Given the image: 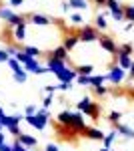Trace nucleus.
Here are the masks:
<instances>
[{
	"instance_id": "cd10ccee",
	"label": "nucleus",
	"mask_w": 134,
	"mask_h": 151,
	"mask_svg": "<svg viewBox=\"0 0 134 151\" xmlns=\"http://www.w3.org/2000/svg\"><path fill=\"white\" fill-rule=\"evenodd\" d=\"M78 75H92V65H78V67H74Z\"/></svg>"
},
{
	"instance_id": "9b49d317",
	"label": "nucleus",
	"mask_w": 134,
	"mask_h": 151,
	"mask_svg": "<svg viewBox=\"0 0 134 151\" xmlns=\"http://www.w3.org/2000/svg\"><path fill=\"white\" fill-rule=\"evenodd\" d=\"M16 139L22 143L24 147H28V149H32V147H36L38 145V141H36V137H32V135H28V133H20Z\"/></svg>"
},
{
	"instance_id": "79ce46f5",
	"label": "nucleus",
	"mask_w": 134,
	"mask_h": 151,
	"mask_svg": "<svg viewBox=\"0 0 134 151\" xmlns=\"http://www.w3.org/2000/svg\"><path fill=\"white\" fill-rule=\"evenodd\" d=\"M44 151H60V147H58L56 143H48V145L44 147Z\"/></svg>"
},
{
	"instance_id": "ddd939ff",
	"label": "nucleus",
	"mask_w": 134,
	"mask_h": 151,
	"mask_svg": "<svg viewBox=\"0 0 134 151\" xmlns=\"http://www.w3.org/2000/svg\"><path fill=\"white\" fill-rule=\"evenodd\" d=\"M14 40L16 42H24V38H26V22H22V24H18V26H14Z\"/></svg>"
},
{
	"instance_id": "4c0bfd02",
	"label": "nucleus",
	"mask_w": 134,
	"mask_h": 151,
	"mask_svg": "<svg viewBox=\"0 0 134 151\" xmlns=\"http://www.w3.org/2000/svg\"><path fill=\"white\" fill-rule=\"evenodd\" d=\"M12 151H28V147H24L22 143H20V141L16 139L14 143H12Z\"/></svg>"
},
{
	"instance_id": "58836bf2",
	"label": "nucleus",
	"mask_w": 134,
	"mask_h": 151,
	"mask_svg": "<svg viewBox=\"0 0 134 151\" xmlns=\"http://www.w3.org/2000/svg\"><path fill=\"white\" fill-rule=\"evenodd\" d=\"M8 58H10L8 50L6 48H0V63H8Z\"/></svg>"
},
{
	"instance_id": "f03ea898",
	"label": "nucleus",
	"mask_w": 134,
	"mask_h": 151,
	"mask_svg": "<svg viewBox=\"0 0 134 151\" xmlns=\"http://www.w3.org/2000/svg\"><path fill=\"white\" fill-rule=\"evenodd\" d=\"M48 119H50V111L42 107V109H38L34 115H24V121L30 125V127L38 129V131H44L46 129V123H48Z\"/></svg>"
},
{
	"instance_id": "8fccbe9b",
	"label": "nucleus",
	"mask_w": 134,
	"mask_h": 151,
	"mask_svg": "<svg viewBox=\"0 0 134 151\" xmlns=\"http://www.w3.org/2000/svg\"><path fill=\"white\" fill-rule=\"evenodd\" d=\"M6 143V137H4V133H0V145H4Z\"/></svg>"
},
{
	"instance_id": "473e14b6",
	"label": "nucleus",
	"mask_w": 134,
	"mask_h": 151,
	"mask_svg": "<svg viewBox=\"0 0 134 151\" xmlns=\"http://www.w3.org/2000/svg\"><path fill=\"white\" fill-rule=\"evenodd\" d=\"M90 79H92V75H78L76 77V83L82 85V87H86V85H90Z\"/></svg>"
},
{
	"instance_id": "4be33fe9",
	"label": "nucleus",
	"mask_w": 134,
	"mask_h": 151,
	"mask_svg": "<svg viewBox=\"0 0 134 151\" xmlns=\"http://www.w3.org/2000/svg\"><path fill=\"white\" fill-rule=\"evenodd\" d=\"M94 26H96L98 30H106V28H108V22H106L104 14H96V20H94Z\"/></svg>"
},
{
	"instance_id": "6e6d98bb",
	"label": "nucleus",
	"mask_w": 134,
	"mask_h": 151,
	"mask_svg": "<svg viewBox=\"0 0 134 151\" xmlns=\"http://www.w3.org/2000/svg\"><path fill=\"white\" fill-rule=\"evenodd\" d=\"M132 99H134V95H132Z\"/></svg>"
},
{
	"instance_id": "f704fd0d",
	"label": "nucleus",
	"mask_w": 134,
	"mask_h": 151,
	"mask_svg": "<svg viewBox=\"0 0 134 151\" xmlns=\"http://www.w3.org/2000/svg\"><path fill=\"white\" fill-rule=\"evenodd\" d=\"M90 103H92V101H90V97H84V99H80V101H78V105H76V109H78L80 113H82V111H84V109H86V107H88Z\"/></svg>"
},
{
	"instance_id": "5fc2aeb1",
	"label": "nucleus",
	"mask_w": 134,
	"mask_h": 151,
	"mask_svg": "<svg viewBox=\"0 0 134 151\" xmlns=\"http://www.w3.org/2000/svg\"><path fill=\"white\" fill-rule=\"evenodd\" d=\"M0 111H2V107H0Z\"/></svg>"
},
{
	"instance_id": "b1692460",
	"label": "nucleus",
	"mask_w": 134,
	"mask_h": 151,
	"mask_svg": "<svg viewBox=\"0 0 134 151\" xmlns=\"http://www.w3.org/2000/svg\"><path fill=\"white\" fill-rule=\"evenodd\" d=\"M14 81L20 83V85H24V83L28 81V70L22 69V70H18V73H14Z\"/></svg>"
},
{
	"instance_id": "a18cd8bd",
	"label": "nucleus",
	"mask_w": 134,
	"mask_h": 151,
	"mask_svg": "<svg viewBox=\"0 0 134 151\" xmlns=\"http://www.w3.org/2000/svg\"><path fill=\"white\" fill-rule=\"evenodd\" d=\"M0 151H12V145L4 143V145H0Z\"/></svg>"
},
{
	"instance_id": "37998d69",
	"label": "nucleus",
	"mask_w": 134,
	"mask_h": 151,
	"mask_svg": "<svg viewBox=\"0 0 134 151\" xmlns=\"http://www.w3.org/2000/svg\"><path fill=\"white\" fill-rule=\"evenodd\" d=\"M8 4L16 8V6H22V4H24V0H8Z\"/></svg>"
},
{
	"instance_id": "aec40b11",
	"label": "nucleus",
	"mask_w": 134,
	"mask_h": 151,
	"mask_svg": "<svg viewBox=\"0 0 134 151\" xmlns=\"http://www.w3.org/2000/svg\"><path fill=\"white\" fill-rule=\"evenodd\" d=\"M116 135H118V131L116 129H112L108 135H104V139H102V147H108V149H112V143H114V139H116Z\"/></svg>"
},
{
	"instance_id": "c9c22d12",
	"label": "nucleus",
	"mask_w": 134,
	"mask_h": 151,
	"mask_svg": "<svg viewBox=\"0 0 134 151\" xmlns=\"http://www.w3.org/2000/svg\"><path fill=\"white\" fill-rule=\"evenodd\" d=\"M94 89V95H98V97H104V95L108 93V89L104 87V85H100V87H92Z\"/></svg>"
},
{
	"instance_id": "dca6fc26",
	"label": "nucleus",
	"mask_w": 134,
	"mask_h": 151,
	"mask_svg": "<svg viewBox=\"0 0 134 151\" xmlns=\"http://www.w3.org/2000/svg\"><path fill=\"white\" fill-rule=\"evenodd\" d=\"M82 113H86V117H90V119H98V117H100V105L98 103H90Z\"/></svg>"
},
{
	"instance_id": "7ed1b4c3",
	"label": "nucleus",
	"mask_w": 134,
	"mask_h": 151,
	"mask_svg": "<svg viewBox=\"0 0 134 151\" xmlns=\"http://www.w3.org/2000/svg\"><path fill=\"white\" fill-rule=\"evenodd\" d=\"M78 38L80 42H94V40H98L100 38V30L96 28V26H90V24H84L82 28H80L78 32Z\"/></svg>"
},
{
	"instance_id": "bb28decb",
	"label": "nucleus",
	"mask_w": 134,
	"mask_h": 151,
	"mask_svg": "<svg viewBox=\"0 0 134 151\" xmlns=\"http://www.w3.org/2000/svg\"><path fill=\"white\" fill-rule=\"evenodd\" d=\"M118 52H122V55H128V57H132L134 55V47L130 42H124L122 47H118Z\"/></svg>"
},
{
	"instance_id": "a19ab883",
	"label": "nucleus",
	"mask_w": 134,
	"mask_h": 151,
	"mask_svg": "<svg viewBox=\"0 0 134 151\" xmlns=\"http://www.w3.org/2000/svg\"><path fill=\"white\" fill-rule=\"evenodd\" d=\"M6 50H8V55H10V57H16V52H18V50H22V48H18V47H14V45H12V47H8Z\"/></svg>"
},
{
	"instance_id": "a878e982",
	"label": "nucleus",
	"mask_w": 134,
	"mask_h": 151,
	"mask_svg": "<svg viewBox=\"0 0 134 151\" xmlns=\"http://www.w3.org/2000/svg\"><path fill=\"white\" fill-rule=\"evenodd\" d=\"M22 22H26V16H22V14H14V16L10 18V22H8V26L14 28V26H18V24H22Z\"/></svg>"
},
{
	"instance_id": "20e7f679",
	"label": "nucleus",
	"mask_w": 134,
	"mask_h": 151,
	"mask_svg": "<svg viewBox=\"0 0 134 151\" xmlns=\"http://www.w3.org/2000/svg\"><path fill=\"white\" fill-rule=\"evenodd\" d=\"M20 121H22V115H6V121H4V129H8V133L18 137L22 131H20Z\"/></svg>"
},
{
	"instance_id": "603ef678",
	"label": "nucleus",
	"mask_w": 134,
	"mask_h": 151,
	"mask_svg": "<svg viewBox=\"0 0 134 151\" xmlns=\"http://www.w3.org/2000/svg\"><path fill=\"white\" fill-rule=\"evenodd\" d=\"M2 131H4V125H2V123H0V133H2Z\"/></svg>"
},
{
	"instance_id": "6e6552de",
	"label": "nucleus",
	"mask_w": 134,
	"mask_h": 151,
	"mask_svg": "<svg viewBox=\"0 0 134 151\" xmlns=\"http://www.w3.org/2000/svg\"><path fill=\"white\" fill-rule=\"evenodd\" d=\"M76 77H78V73H76V69H74V67H66L64 70H60V73L56 75L58 83H70V85L76 81Z\"/></svg>"
},
{
	"instance_id": "412c9836",
	"label": "nucleus",
	"mask_w": 134,
	"mask_h": 151,
	"mask_svg": "<svg viewBox=\"0 0 134 151\" xmlns=\"http://www.w3.org/2000/svg\"><path fill=\"white\" fill-rule=\"evenodd\" d=\"M6 65H8V67L12 69V73H18V70H22V69H24V67H22V63H20V60H18L16 57H10Z\"/></svg>"
},
{
	"instance_id": "3c124183",
	"label": "nucleus",
	"mask_w": 134,
	"mask_h": 151,
	"mask_svg": "<svg viewBox=\"0 0 134 151\" xmlns=\"http://www.w3.org/2000/svg\"><path fill=\"white\" fill-rule=\"evenodd\" d=\"M100 151H112V149H108V147H100Z\"/></svg>"
},
{
	"instance_id": "2f4dec72",
	"label": "nucleus",
	"mask_w": 134,
	"mask_h": 151,
	"mask_svg": "<svg viewBox=\"0 0 134 151\" xmlns=\"http://www.w3.org/2000/svg\"><path fill=\"white\" fill-rule=\"evenodd\" d=\"M106 6H108V10H110V12H116V10H120V8H122L118 0H106Z\"/></svg>"
},
{
	"instance_id": "5701e85b",
	"label": "nucleus",
	"mask_w": 134,
	"mask_h": 151,
	"mask_svg": "<svg viewBox=\"0 0 134 151\" xmlns=\"http://www.w3.org/2000/svg\"><path fill=\"white\" fill-rule=\"evenodd\" d=\"M106 83V75H92V79H90V87H100Z\"/></svg>"
},
{
	"instance_id": "ea45409f",
	"label": "nucleus",
	"mask_w": 134,
	"mask_h": 151,
	"mask_svg": "<svg viewBox=\"0 0 134 151\" xmlns=\"http://www.w3.org/2000/svg\"><path fill=\"white\" fill-rule=\"evenodd\" d=\"M36 111H38V107H36V105H28V107L24 109V113H26V115H34Z\"/></svg>"
},
{
	"instance_id": "423d86ee",
	"label": "nucleus",
	"mask_w": 134,
	"mask_h": 151,
	"mask_svg": "<svg viewBox=\"0 0 134 151\" xmlns=\"http://www.w3.org/2000/svg\"><path fill=\"white\" fill-rule=\"evenodd\" d=\"M98 45H100L102 50H106V52L112 55V57H116V55H118V45L114 42V38H112V36L102 35L100 38H98Z\"/></svg>"
},
{
	"instance_id": "393cba45",
	"label": "nucleus",
	"mask_w": 134,
	"mask_h": 151,
	"mask_svg": "<svg viewBox=\"0 0 134 151\" xmlns=\"http://www.w3.org/2000/svg\"><path fill=\"white\" fill-rule=\"evenodd\" d=\"M16 12H12L10 8H6V6H0V18L2 20H6V22H10V18L14 16Z\"/></svg>"
},
{
	"instance_id": "c756f323",
	"label": "nucleus",
	"mask_w": 134,
	"mask_h": 151,
	"mask_svg": "<svg viewBox=\"0 0 134 151\" xmlns=\"http://www.w3.org/2000/svg\"><path fill=\"white\" fill-rule=\"evenodd\" d=\"M120 119H122V113H120V111H110V113H108V121L114 123V125L120 123Z\"/></svg>"
},
{
	"instance_id": "1a4fd4ad",
	"label": "nucleus",
	"mask_w": 134,
	"mask_h": 151,
	"mask_svg": "<svg viewBox=\"0 0 134 151\" xmlns=\"http://www.w3.org/2000/svg\"><path fill=\"white\" fill-rule=\"evenodd\" d=\"M82 135H84L86 139H94V141H102L104 139V133H102V129H98V127H86Z\"/></svg>"
},
{
	"instance_id": "f8f14e48",
	"label": "nucleus",
	"mask_w": 134,
	"mask_h": 151,
	"mask_svg": "<svg viewBox=\"0 0 134 151\" xmlns=\"http://www.w3.org/2000/svg\"><path fill=\"white\" fill-rule=\"evenodd\" d=\"M132 60H134V58H132V57H128V55H122V52H118V55H116V65H118L120 69H124V70L130 69Z\"/></svg>"
},
{
	"instance_id": "2eb2a0df",
	"label": "nucleus",
	"mask_w": 134,
	"mask_h": 151,
	"mask_svg": "<svg viewBox=\"0 0 134 151\" xmlns=\"http://www.w3.org/2000/svg\"><path fill=\"white\" fill-rule=\"evenodd\" d=\"M48 57H54V58H60V60H68V50L62 45L60 47H54L50 52H48Z\"/></svg>"
},
{
	"instance_id": "e433bc0d",
	"label": "nucleus",
	"mask_w": 134,
	"mask_h": 151,
	"mask_svg": "<svg viewBox=\"0 0 134 151\" xmlns=\"http://www.w3.org/2000/svg\"><path fill=\"white\" fill-rule=\"evenodd\" d=\"M52 103H54V97H52V93H46V97L42 99V105H44L46 109H48V107H50Z\"/></svg>"
},
{
	"instance_id": "4468645a",
	"label": "nucleus",
	"mask_w": 134,
	"mask_h": 151,
	"mask_svg": "<svg viewBox=\"0 0 134 151\" xmlns=\"http://www.w3.org/2000/svg\"><path fill=\"white\" fill-rule=\"evenodd\" d=\"M78 42H80L78 35H68L66 38H64V42H62V47L70 52V50H74V48H76V45H78Z\"/></svg>"
},
{
	"instance_id": "6ab92c4d",
	"label": "nucleus",
	"mask_w": 134,
	"mask_h": 151,
	"mask_svg": "<svg viewBox=\"0 0 134 151\" xmlns=\"http://www.w3.org/2000/svg\"><path fill=\"white\" fill-rule=\"evenodd\" d=\"M22 50L28 55V57H34V58L42 57V50H40L38 47H34V45H26V47H22Z\"/></svg>"
},
{
	"instance_id": "0eeeda50",
	"label": "nucleus",
	"mask_w": 134,
	"mask_h": 151,
	"mask_svg": "<svg viewBox=\"0 0 134 151\" xmlns=\"http://www.w3.org/2000/svg\"><path fill=\"white\" fill-rule=\"evenodd\" d=\"M68 65L66 60H60V58H54V57H48L46 58V69H48V73H52V75H58L60 70H64Z\"/></svg>"
},
{
	"instance_id": "c85d7f7f",
	"label": "nucleus",
	"mask_w": 134,
	"mask_h": 151,
	"mask_svg": "<svg viewBox=\"0 0 134 151\" xmlns=\"http://www.w3.org/2000/svg\"><path fill=\"white\" fill-rule=\"evenodd\" d=\"M68 18H70V22H72V24H82V22H84V16H82V14H80L78 10H76V12H72V14H70Z\"/></svg>"
},
{
	"instance_id": "49530a36",
	"label": "nucleus",
	"mask_w": 134,
	"mask_h": 151,
	"mask_svg": "<svg viewBox=\"0 0 134 151\" xmlns=\"http://www.w3.org/2000/svg\"><path fill=\"white\" fill-rule=\"evenodd\" d=\"M96 6H106V0H94Z\"/></svg>"
},
{
	"instance_id": "de8ad7c7",
	"label": "nucleus",
	"mask_w": 134,
	"mask_h": 151,
	"mask_svg": "<svg viewBox=\"0 0 134 151\" xmlns=\"http://www.w3.org/2000/svg\"><path fill=\"white\" fill-rule=\"evenodd\" d=\"M62 10H64V12L70 10V4H68V2H62Z\"/></svg>"
},
{
	"instance_id": "f257e3e1",
	"label": "nucleus",
	"mask_w": 134,
	"mask_h": 151,
	"mask_svg": "<svg viewBox=\"0 0 134 151\" xmlns=\"http://www.w3.org/2000/svg\"><path fill=\"white\" fill-rule=\"evenodd\" d=\"M58 123H62V125H66L68 129H72V131H76V133H84V117L82 113H72V111H62V113H58Z\"/></svg>"
},
{
	"instance_id": "9d476101",
	"label": "nucleus",
	"mask_w": 134,
	"mask_h": 151,
	"mask_svg": "<svg viewBox=\"0 0 134 151\" xmlns=\"http://www.w3.org/2000/svg\"><path fill=\"white\" fill-rule=\"evenodd\" d=\"M30 22L36 24V26H48L52 22V18L46 16V14H30Z\"/></svg>"
},
{
	"instance_id": "a211bd4d",
	"label": "nucleus",
	"mask_w": 134,
	"mask_h": 151,
	"mask_svg": "<svg viewBox=\"0 0 134 151\" xmlns=\"http://www.w3.org/2000/svg\"><path fill=\"white\" fill-rule=\"evenodd\" d=\"M68 4H70V8H74V10H88V0H68Z\"/></svg>"
},
{
	"instance_id": "c03bdc74",
	"label": "nucleus",
	"mask_w": 134,
	"mask_h": 151,
	"mask_svg": "<svg viewBox=\"0 0 134 151\" xmlns=\"http://www.w3.org/2000/svg\"><path fill=\"white\" fill-rule=\"evenodd\" d=\"M44 91H46V93H56V91H58V87H56V85H48Z\"/></svg>"
},
{
	"instance_id": "72a5a7b5",
	"label": "nucleus",
	"mask_w": 134,
	"mask_h": 151,
	"mask_svg": "<svg viewBox=\"0 0 134 151\" xmlns=\"http://www.w3.org/2000/svg\"><path fill=\"white\" fill-rule=\"evenodd\" d=\"M110 16L116 20V22H122V20H126V18H124V6L120 8V10H116V12H110Z\"/></svg>"
},
{
	"instance_id": "09e8293b",
	"label": "nucleus",
	"mask_w": 134,
	"mask_h": 151,
	"mask_svg": "<svg viewBox=\"0 0 134 151\" xmlns=\"http://www.w3.org/2000/svg\"><path fill=\"white\" fill-rule=\"evenodd\" d=\"M128 73H130V77L134 79V60H132V65H130V69H128Z\"/></svg>"
},
{
	"instance_id": "39448f33",
	"label": "nucleus",
	"mask_w": 134,
	"mask_h": 151,
	"mask_svg": "<svg viewBox=\"0 0 134 151\" xmlns=\"http://www.w3.org/2000/svg\"><path fill=\"white\" fill-rule=\"evenodd\" d=\"M124 79H126V70L120 69L116 63L110 65V70H108V75H106V81H110L112 85H120Z\"/></svg>"
},
{
	"instance_id": "f3484780",
	"label": "nucleus",
	"mask_w": 134,
	"mask_h": 151,
	"mask_svg": "<svg viewBox=\"0 0 134 151\" xmlns=\"http://www.w3.org/2000/svg\"><path fill=\"white\" fill-rule=\"evenodd\" d=\"M114 129L118 131V135H124V137H130V139H134V129H132V127L122 125V123H116V125H114Z\"/></svg>"
},
{
	"instance_id": "864d4df0",
	"label": "nucleus",
	"mask_w": 134,
	"mask_h": 151,
	"mask_svg": "<svg viewBox=\"0 0 134 151\" xmlns=\"http://www.w3.org/2000/svg\"><path fill=\"white\" fill-rule=\"evenodd\" d=\"M0 6H2V2H0Z\"/></svg>"
},
{
	"instance_id": "7c9ffc66",
	"label": "nucleus",
	"mask_w": 134,
	"mask_h": 151,
	"mask_svg": "<svg viewBox=\"0 0 134 151\" xmlns=\"http://www.w3.org/2000/svg\"><path fill=\"white\" fill-rule=\"evenodd\" d=\"M124 18L128 22H134V6H124Z\"/></svg>"
}]
</instances>
